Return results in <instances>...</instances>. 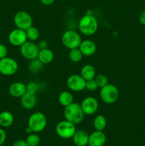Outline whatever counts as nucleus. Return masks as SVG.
<instances>
[{
	"label": "nucleus",
	"mask_w": 145,
	"mask_h": 146,
	"mask_svg": "<svg viewBox=\"0 0 145 146\" xmlns=\"http://www.w3.org/2000/svg\"><path fill=\"white\" fill-rule=\"evenodd\" d=\"M98 86L96 84L95 78L93 79L86 81V84H85V88L90 91H95V90L98 89Z\"/></svg>",
	"instance_id": "obj_29"
},
{
	"label": "nucleus",
	"mask_w": 145,
	"mask_h": 146,
	"mask_svg": "<svg viewBox=\"0 0 145 146\" xmlns=\"http://www.w3.org/2000/svg\"><path fill=\"white\" fill-rule=\"evenodd\" d=\"M80 76L85 80V81H89V80L95 78L96 76V71L95 68L92 65L87 64L82 66L80 71Z\"/></svg>",
	"instance_id": "obj_20"
},
{
	"label": "nucleus",
	"mask_w": 145,
	"mask_h": 146,
	"mask_svg": "<svg viewBox=\"0 0 145 146\" xmlns=\"http://www.w3.org/2000/svg\"><path fill=\"white\" fill-rule=\"evenodd\" d=\"M18 65L15 59L5 57L0 59V74L4 76H12L17 72Z\"/></svg>",
	"instance_id": "obj_7"
},
{
	"label": "nucleus",
	"mask_w": 145,
	"mask_h": 146,
	"mask_svg": "<svg viewBox=\"0 0 145 146\" xmlns=\"http://www.w3.org/2000/svg\"><path fill=\"white\" fill-rule=\"evenodd\" d=\"M26 34L27 39L31 41H35L40 36L39 30L36 27L31 26L28 29L26 30Z\"/></svg>",
	"instance_id": "obj_24"
},
{
	"label": "nucleus",
	"mask_w": 145,
	"mask_h": 146,
	"mask_svg": "<svg viewBox=\"0 0 145 146\" xmlns=\"http://www.w3.org/2000/svg\"><path fill=\"white\" fill-rule=\"evenodd\" d=\"M72 138L74 144L76 146H86L88 145L89 135L83 130H78L75 131Z\"/></svg>",
	"instance_id": "obj_16"
},
{
	"label": "nucleus",
	"mask_w": 145,
	"mask_h": 146,
	"mask_svg": "<svg viewBox=\"0 0 145 146\" xmlns=\"http://www.w3.org/2000/svg\"><path fill=\"white\" fill-rule=\"evenodd\" d=\"M119 90L113 84H107L101 88L100 96L104 103L107 104H112L117 101L119 98Z\"/></svg>",
	"instance_id": "obj_4"
},
{
	"label": "nucleus",
	"mask_w": 145,
	"mask_h": 146,
	"mask_svg": "<svg viewBox=\"0 0 145 146\" xmlns=\"http://www.w3.org/2000/svg\"><path fill=\"white\" fill-rule=\"evenodd\" d=\"M44 64L38 60V58L31 60L28 64V70L33 74H38L41 71Z\"/></svg>",
	"instance_id": "obj_23"
},
{
	"label": "nucleus",
	"mask_w": 145,
	"mask_h": 146,
	"mask_svg": "<svg viewBox=\"0 0 145 146\" xmlns=\"http://www.w3.org/2000/svg\"><path fill=\"white\" fill-rule=\"evenodd\" d=\"M40 49L38 45L31 41H26L20 46V52L23 57L28 60H32L38 58Z\"/></svg>",
	"instance_id": "obj_9"
},
{
	"label": "nucleus",
	"mask_w": 145,
	"mask_h": 146,
	"mask_svg": "<svg viewBox=\"0 0 145 146\" xmlns=\"http://www.w3.org/2000/svg\"><path fill=\"white\" fill-rule=\"evenodd\" d=\"M85 113L82 111L80 104L78 103H72L64 109V117L65 120L77 125L80 123L84 119Z\"/></svg>",
	"instance_id": "obj_1"
},
{
	"label": "nucleus",
	"mask_w": 145,
	"mask_h": 146,
	"mask_svg": "<svg viewBox=\"0 0 145 146\" xmlns=\"http://www.w3.org/2000/svg\"><path fill=\"white\" fill-rule=\"evenodd\" d=\"M78 48L80 50L83 56H90L93 55L96 52L97 50L96 44L91 40L82 41Z\"/></svg>",
	"instance_id": "obj_14"
},
{
	"label": "nucleus",
	"mask_w": 145,
	"mask_h": 146,
	"mask_svg": "<svg viewBox=\"0 0 145 146\" xmlns=\"http://www.w3.org/2000/svg\"><path fill=\"white\" fill-rule=\"evenodd\" d=\"M80 106L85 115H91L97 112L99 107V104L97 99L93 97L89 96L82 100Z\"/></svg>",
	"instance_id": "obj_12"
},
{
	"label": "nucleus",
	"mask_w": 145,
	"mask_h": 146,
	"mask_svg": "<svg viewBox=\"0 0 145 146\" xmlns=\"http://www.w3.org/2000/svg\"><path fill=\"white\" fill-rule=\"evenodd\" d=\"M14 123V115L7 111L0 113V125L3 128H8Z\"/></svg>",
	"instance_id": "obj_19"
},
{
	"label": "nucleus",
	"mask_w": 145,
	"mask_h": 146,
	"mask_svg": "<svg viewBox=\"0 0 145 146\" xmlns=\"http://www.w3.org/2000/svg\"><path fill=\"white\" fill-rule=\"evenodd\" d=\"M26 90L27 93L36 94L38 90V86L36 82L31 81L26 85Z\"/></svg>",
	"instance_id": "obj_28"
},
{
	"label": "nucleus",
	"mask_w": 145,
	"mask_h": 146,
	"mask_svg": "<svg viewBox=\"0 0 145 146\" xmlns=\"http://www.w3.org/2000/svg\"><path fill=\"white\" fill-rule=\"evenodd\" d=\"M7 54H8V50L7 46L4 44H0V59L7 57Z\"/></svg>",
	"instance_id": "obj_30"
},
{
	"label": "nucleus",
	"mask_w": 145,
	"mask_h": 146,
	"mask_svg": "<svg viewBox=\"0 0 145 146\" xmlns=\"http://www.w3.org/2000/svg\"><path fill=\"white\" fill-rule=\"evenodd\" d=\"M37 45H38L40 50L45 49V48H48V43H47V41H45V40H41V41H40Z\"/></svg>",
	"instance_id": "obj_32"
},
{
	"label": "nucleus",
	"mask_w": 145,
	"mask_h": 146,
	"mask_svg": "<svg viewBox=\"0 0 145 146\" xmlns=\"http://www.w3.org/2000/svg\"><path fill=\"white\" fill-rule=\"evenodd\" d=\"M40 1H41V4H44V5L49 6L51 5L55 1V0H40Z\"/></svg>",
	"instance_id": "obj_35"
},
{
	"label": "nucleus",
	"mask_w": 145,
	"mask_h": 146,
	"mask_svg": "<svg viewBox=\"0 0 145 146\" xmlns=\"http://www.w3.org/2000/svg\"><path fill=\"white\" fill-rule=\"evenodd\" d=\"M93 126L95 131H103L107 126V120L104 115H99L93 120Z\"/></svg>",
	"instance_id": "obj_22"
},
{
	"label": "nucleus",
	"mask_w": 145,
	"mask_h": 146,
	"mask_svg": "<svg viewBox=\"0 0 145 146\" xmlns=\"http://www.w3.org/2000/svg\"><path fill=\"white\" fill-rule=\"evenodd\" d=\"M26 141L29 146H38L40 143V137L36 133H30L27 136Z\"/></svg>",
	"instance_id": "obj_26"
},
{
	"label": "nucleus",
	"mask_w": 145,
	"mask_h": 146,
	"mask_svg": "<svg viewBox=\"0 0 145 146\" xmlns=\"http://www.w3.org/2000/svg\"><path fill=\"white\" fill-rule=\"evenodd\" d=\"M139 21L141 24H142L143 26H145V10L142 11L141 12V14H139Z\"/></svg>",
	"instance_id": "obj_34"
},
{
	"label": "nucleus",
	"mask_w": 145,
	"mask_h": 146,
	"mask_svg": "<svg viewBox=\"0 0 145 146\" xmlns=\"http://www.w3.org/2000/svg\"><path fill=\"white\" fill-rule=\"evenodd\" d=\"M76 131L75 124L69 122L67 120L60 121L55 126V132L57 135L63 139H69L72 138Z\"/></svg>",
	"instance_id": "obj_6"
},
{
	"label": "nucleus",
	"mask_w": 145,
	"mask_h": 146,
	"mask_svg": "<svg viewBox=\"0 0 145 146\" xmlns=\"http://www.w3.org/2000/svg\"><path fill=\"white\" fill-rule=\"evenodd\" d=\"M95 80L98 88H102L108 84L107 77L104 74H99V75L95 76Z\"/></svg>",
	"instance_id": "obj_27"
},
{
	"label": "nucleus",
	"mask_w": 145,
	"mask_h": 146,
	"mask_svg": "<svg viewBox=\"0 0 145 146\" xmlns=\"http://www.w3.org/2000/svg\"><path fill=\"white\" fill-rule=\"evenodd\" d=\"M106 135L103 131H95L89 135L88 145L89 146H103L106 142Z\"/></svg>",
	"instance_id": "obj_13"
},
{
	"label": "nucleus",
	"mask_w": 145,
	"mask_h": 146,
	"mask_svg": "<svg viewBox=\"0 0 145 146\" xmlns=\"http://www.w3.org/2000/svg\"><path fill=\"white\" fill-rule=\"evenodd\" d=\"M6 138H7V135H6L5 131L2 128H0V146L2 145L5 142Z\"/></svg>",
	"instance_id": "obj_31"
},
{
	"label": "nucleus",
	"mask_w": 145,
	"mask_h": 146,
	"mask_svg": "<svg viewBox=\"0 0 145 146\" xmlns=\"http://www.w3.org/2000/svg\"><path fill=\"white\" fill-rule=\"evenodd\" d=\"M61 41L64 46L70 50L75 48H78L82 39L81 36L77 31L73 30H68L63 34Z\"/></svg>",
	"instance_id": "obj_5"
},
{
	"label": "nucleus",
	"mask_w": 145,
	"mask_h": 146,
	"mask_svg": "<svg viewBox=\"0 0 145 146\" xmlns=\"http://www.w3.org/2000/svg\"><path fill=\"white\" fill-rule=\"evenodd\" d=\"M78 28L84 35L92 36L98 31V22L92 14H86L80 19Z\"/></svg>",
	"instance_id": "obj_2"
},
{
	"label": "nucleus",
	"mask_w": 145,
	"mask_h": 146,
	"mask_svg": "<svg viewBox=\"0 0 145 146\" xmlns=\"http://www.w3.org/2000/svg\"><path fill=\"white\" fill-rule=\"evenodd\" d=\"M14 22L16 28L26 31L33 26V19L28 12L20 11L14 15Z\"/></svg>",
	"instance_id": "obj_8"
},
{
	"label": "nucleus",
	"mask_w": 145,
	"mask_h": 146,
	"mask_svg": "<svg viewBox=\"0 0 145 146\" xmlns=\"http://www.w3.org/2000/svg\"><path fill=\"white\" fill-rule=\"evenodd\" d=\"M38 58L44 65L49 64L53 60L54 54L53 51L48 48L45 49H41L38 53Z\"/></svg>",
	"instance_id": "obj_18"
},
{
	"label": "nucleus",
	"mask_w": 145,
	"mask_h": 146,
	"mask_svg": "<svg viewBox=\"0 0 145 146\" xmlns=\"http://www.w3.org/2000/svg\"><path fill=\"white\" fill-rule=\"evenodd\" d=\"M73 96L69 91H63L58 96V102L61 106L66 107L73 103Z\"/></svg>",
	"instance_id": "obj_21"
},
{
	"label": "nucleus",
	"mask_w": 145,
	"mask_h": 146,
	"mask_svg": "<svg viewBox=\"0 0 145 146\" xmlns=\"http://www.w3.org/2000/svg\"><path fill=\"white\" fill-rule=\"evenodd\" d=\"M47 125V118L41 112H35L30 115L28 127L33 133H39L44 131Z\"/></svg>",
	"instance_id": "obj_3"
},
{
	"label": "nucleus",
	"mask_w": 145,
	"mask_h": 146,
	"mask_svg": "<svg viewBox=\"0 0 145 146\" xmlns=\"http://www.w3.org/2000/svg\"><path fill=\"white\" fill-rule=\"evenodd\" d=\"M86 81L78 74H73L70 76L67 79V86L71 91L79 92L83 91L85 88Z\"/></svg>",
	"instance_id": "obj_10"
},
{
	"label": "nucleus",
	"mask_w": 145,
	"mask_h": 146,
	"mask_svg": "<svg viewBox=\"0 0 145 146\" xmlns=\"http://www.w3.org/2000/svg\"><path fill=\"white\" fill-rule=\"evenodd\" d=\"M21 104L24 108L26 110H31L35 107L37 103V97L36 94H29L26 92L21 97Z\"/></svg>",
	"instance_id": "obj_15"
},
{
	"label": "nucleus",
	"mask_w": 145,
	"mask_h": 146,
	"mask_svg": "<svg viewBox=\"0 0 145 146\" xmlns=\"http://www.w3.org/2000/svg\"><path fill=\"white\" fill-rule=\"evenodd\" d=\"M8 39L10 44L14 46H21L28 40L26 31L18 28L12 30L9 33Z\"/></svg>",
	"instance_id": "obj_11"
},
{
	"label": "nucleus",
	"mask_w": 145,
	"mask_h": 146,
	"mask_svg": "<svg viewBox=\"0 0 145 146\" xmlns=\"http://www.w3.org/2000/svg\"><path fill=\"white\" fill-rule=\"evenodd\" d=\"M12 146H29L26 141H23V140H18V141H16L13 143Z\"/></svg>",
	"instance_id": "obj_33"
},
{
	"label": "nucleus",
	"mask_w": 145,
	"mask_h": 146,
	"mask_svg": "<svg viewBox=\"0 0 145 146\" xmlns=\"http://www.w3.org/2000/svg\"><path fill=\"white\" fill-rule=\"evenodd\" d=\"M9 92L14 98H21L26 92V85L21 82H15L11 84L9 88Z\"/></svg>",
	"instance_id": "obj_17"
},
{
	"label": "nucleus",
	"mask_w": 145,
	"mask_h": 146,
	"mask_svg": "<svg viewBox=\"0 0 145 146\" xmlns=\"http://www.w3.org/2000/svg\"><path fill=\"white\" fill-rule=\"evenodd\" d=\"M83 54H82L79 48H75L71 49L69 52V58L71 61L74 63H78L82 60Z\"/></svg>",
	"instance_id": "obj_25"
}]
</instances>
